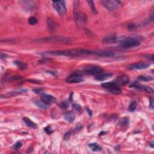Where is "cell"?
I'll list each match as a JSON object with an SVG mask.
<instances>
[{"label":"cell","instance_id":"2","mask_svg":"<svg viewBox=\"0 0 154 154\" xmlns=\"http://www.w3.org/2000/svg\"><path fill=\"white\" fill-rule=\"evenodd\" d=\"M139 37H126L124 38H119L120 42V47L127 49L133 47H137L140 45L141 42Z\"/></svg>","mask_w":154,"mask_h":154},{"label":"cell","instance_id":"37","mask_svg":"<svg viewBox=\"0 0 154 154\" xmlns=\"http://www.w3.org/2000/svg\"><path fill=\"white\" fill-rule=\"evenodd\" d=\"M50 60H51V59H47V58H44V59H43L41 60L38 61V63H47Z\"/></svg>","mask_w":154,"mask_h":154},{"label":"cell","instance_id":"14","mask_svg":"<svg viewBox=\"0 0 154 154\" xmlns=\"http://www.w3.org/2000/svg\"><path fill=\"white\" fill-rule=\"evenodd\" d=\"M119 38L117 37V36L115 35H110L104 38L103 42L107 43V44H111V43L118 42H119Z\"/></svg>","mask_w":154,"mask_h":154},{"label":"cell","instance_id":"20","mask_svg":"<svg viewBox=\"0 0 154 154\" xmlns=\"http://www.w3.org/2000/svg\"><path fill=\"white\" fill-rule=\"evenodd\" d=\"M114 55V52L111 51H101L98 53V56L102 57H113Z\"/></svg>","mask_w":154,"mask_h":154},{"label":"cell","instance_id":"27","mask_svg":"<svg viewBox=\"0 0 154 154\" xmlns=\"http://www.w3.org/2000/svg\"><path fill=\"white\" fill-rule=\"evenodd\" d=\"M87 3H89V6H90V9H91V12L93 13L94 14L97 13H98L97 10H96L95 6H94L93 1H88Z\"/></svg>","mask_w":154,"mask_h":154},{"label":"cell","instance_id":"29","mask_svg":"<svg viewBox=\"0 0 154 154\" xmlns=\"http://www.w3.org/2000/svg\"><path fill=\"white\" fill-rule=\"evenodd\" d=\"M27 91V90H26V89L20 90H18V91H13V92L10 93H9V94H10V95H11V96H15V95H17V94H22V93H23L26 92Z\"/></svg>","mask_w":154,"mask_h":154},{"label":"cell","instance_id":"43","mask_svg":"<svg viewBox=\"0 0 154 154\" xmlns=\"http://www.w3.org/2000/svg\"><path fill=\"white\" fill-rule=\"evenodd\" d=\"M154 143H153V142H151L150 143H149V146H150L152 147V148H153L154 147Z\"/></svg>","mask_w":154,"mask_h":154},{"label":"cell","instance_id":"18","mask_svg":"<svg viewBox=\"0 0 154 154\" xmlns=\"http://www.w3.org/2000/svg\"><path fill=\"white\" fill-rule=\"evenodd\" d=\"M64 118H65V119L66 120V121L69 122H73V120H75V115L74 114L71 113V112H69V113L65 114V115H64Z\"/></svg>","mask_w":154,"mask_h":154},{"label":"cell","instance_id":"38","mask_svg":"<svg viewBox=\"0 0 154 154\" xmlns=\"http://www.w3.org/2000/svg\"><path fill=\"white\" fill-rule=\"evenodd\" d=\"M149 102H150V105H149V108L150 109H153V99L152 98H150V100H149Z\"/></svg>","mask_w":154,"mask_h":154},{"label":"cell","instance_id":"32","mask_svg":"<svg viewBox=\"0 0 154 154\" xmlns=\"http://www.w3.org/2000/svg\"><path fill=\"white\" fill-rule=\"evenodd\" d=\"M128 29L131 31H134L137 29V27L134 24H129L128 25Z\"/></svg>","mask_w":154,"mask_h":154},{"label":"cell","instance_id":"35","mask_svg":"<svg viewBox=\"0 0 154 154\" xmlns=\"http://www.w3.org/2000/svg\"><path fill=\"white\" fill-rule=\"evenodd\" d=\"M70 137V132H67L65 133V136H64V140H69Z\"/></svg>","mask_w":154,"mask_h":154},{"label":"cell","instance_id":"34","mask_svg":"<svg viewBox=\"0 0 154 154\" xmlns=\"http://www.w3.org/2000/svg\"><path fill=\"white\" fill-rule=\"evenodd\" d=\"M44 130H45V132L48 134H50L52 132V130L50 126H46V128H45Z\"/></svg>","mask_w":154,"mask_h":154},{"label":"cell","instance_id":"16","mask_svg":"<svg viewBox=\"0 0 154 154\" xmlns=\"http://www.w3.org/2000/svg\"><path fill=\"white\" fill-rule=\"evenodd\" d=\"M112 75H113V74L110 73H105V74H99L95 77V80H97V81H105L106 80L109 79Z\"/></svg>","mask_w":154,"mask_h":154},{"label":"cell","instance_id":"46","mask_svg":"<svg viewBox=\"0 0 154 154\" xmlns=\"http://www.w3.org/2000/svg\"><path fill=\"white\" fill-rule=\"evenodd\" d=\"M105 132H104V131H102V132H101L100 134H99V136H102V135H103V134H105Z\"/></svg>","mask_w":154,"mask_h":154},{"label":"cell","instance_id":"4","mask_svg":"<svg viewBox=\"0 0 154 154\" xmlns=\"http://www.w3.org/2000/svg\"><path fill=\"white\" fill-rule=\"evenodd\" d=\"M101 3L106 9L110 11H113L118 9L121 5V1H113V0H104L101 1Z\"/></svg>","mask_w":154,"mask_h":154},{"label":"cell","instance_id":"5","mask_svg":"<svg viewBox=\"0 0 154 154\" xmlns=\"http://www.w3.org/2000/svg\"><path fill=\"white\" fill-rule=\"evenodd\" d=\"M53 6L57 11V12L60 16L65 15L66 13L65 2L64 1H57L53 2Z\"/></svg>","mask_w":154,"mask_h":154},{"label":"cell","instance_id":"3","mask_svg":"<svg viewBox=\"0 0 154 154\" xmlns=\"http://www.w3.org/2000/svg\"><path fill=\"white\" fill-rule=\"evenodd\" d=\"M38 42H51V43H69L71 41L68 38L64 37L61 36H51L48 37L42 38L36 41Z\"/></svg>","mask_w":154,"mask_h":154},{"label":"cell","instance_id":"30","mask_svg":"<svg viewBox=\"0 0 154 154\" xmlns=\"http://www.w3.org/2000/svg\"><path fill=\"white\" fill-rule=\"evenodd\" d=\"M59 107H61V108H64V109H66L69 108V103L67 102V101H63V102H61V103L59 104Z\"/></svg>","mask_w":154,"mask_h":154},{"label":"cell","instance_id":"10","mask_svg":"<svg viewBox=\"0 0 154 154\" xmlns=\"http://www.w3.org/2000/svg\"><path fill=\"white\" fill-rule=\"evenodd\" d=\"M113 82L118 86H119V85L123 86V85L126 84L129 82V78L126 75H122V76H118V78H115L114 80H113Z\"/></svg>","mask_w":154,"mask_h":154},{"label":"cell","instance_id":"31","mask_svg":"<svg viewBox=\"0 0 154 154\" xmlns=\"http://www.w3.org/2000/svg\"><path fill=\"white\" fill-rule=\"evenodd\" d=\"M22 146V143L21 142H20V141H18V142H17L14 144L13 146V148L14 150H17V149H20Z\"/></svg>","mask_w":154,"mask_h":154},{"label":"cell","instance_id":"8","mask_svg":"<svg viewBox=\"0 0 154 154\" xmlns=\"http://www.w3.org/2000/svg\"><path fill=\"white\" fill-rule=\"evenodd\" d=\"M131 87L137 88V89L142 90H143L144 91H146V92L149 93H153V90L152 89L151 87L147 86H143V85H141L140 84H139L137 81H134V83H132L131 85Z\"/></svg>","mask_w":154,"mask_h":154},{"label":"cell","instance_id":"1","mask_svg":"<svg viewBox=\"0 0 154 154\" xmlns=\"http://www.w3.org/2000/svg\"><path fill=\"white\" fill-rule=\"evenodd\" d=\"M42 55H63L69 57H78L81 55H98V52L87 49H70V50L63 51H54L44 52L42 54Z\"/></svg>","mask_w":154,"mask_h":154},{"label":"cell","instance_id":"7","mask_svg":"<svg viewBox=\"0 0 154 154\" xmlns=\"http://www.w3.org/2000/svg\"><path fill=\"white\" fill-rule=\"evenodd\" d=\"M66 81L69 83H80L84 81V78L79 73H73L67 78Z\"/></svg>","mask_w":154,"mask_h":154},{"label":"cell","instance_id":"39","mask_svg":"<svg viewBox=\"0 0 154 154\" xmlns=\"http://www.w3.org/2000/svg\"><path fill=\"white\" fill-rule=\"evenodd\" d=\"M33 91H34L35 93H41L42 91V89H34Z\"/></svg>","mask_w":154,"mask_h":154},{"label":"cell","instance_id":"33","mask_svg":"<svg viewBox=\"0 0 154 154\" xmlns=\"http://www.w3.org/2000/svg\"><path fill=\"white\" fill-rule=\"evenodd\" d=\"M22 77L21 76H11L9 78V80H12V81H14V80H19L22 79Z\"/></svg>","mask_w":154,"mask_h":154},{"label":"cell","instance_id":"40","mask_svg":"<svg viewBox=\"0 0 154 154\" xmlns=\"http://www.w3.org/2000/svg\"><path fill=\"white\" fill-rule=\"evenodd\" d=\"M7 57V54H4V53H3V52H1V59H6V58Z\"/></svg>","mask_w":154,"mask_h":154},{"label":"cell","instance_id":"45","mask_svg":"<svg viewBox=\"0 0 154 154\" xmlns=\"http://www.w3.org/2000/svg\"><path fill=\"white\" fill-rule=\"evenodd\" d=\"M119 149H120V146L119 145H118L115 147V150H119Z\"/></svg>","mask_w":154,"mask_h":154},{"label":"cell","instance_id":"19","mask_svg":"<svg viewBox=\"0 0 154 154\" xmlns=\"http://www.w3.org/2000/svg\"><path fill=\"white\" fill-rule=\"evenodd\" d=\"M108 90L110 91V92L112 93L115 94H120L122 93V90L119 87L118 85H115L112 87H111L110 89H109Z\"/></svg>","mask_w":154,"mask_h":154},{"label":"cell","instance_id":"17","mask_svg":"<svg viewBox=\"0 0 154 154\" xmlns=\"http://www.w3.org/2000/svg\"><path fill=\"white\" fill-rule=\"evenodd\" d=\"M23 120L24 122L25 123V124H26L28 126H29V127L33 128V129H36V128H37V125L34 122H33V121H31V120L29 119L28 118H24L23 119Z\"/></svg>","mask_w":154,"mask_h":154},{"label":"cell","instance_id":"36","mask_svg":"<svg viewBox=\"0 0 154 154\" xmlns=\"http://www.w3.org/2000/svg\"><path fill=\"white\" fill-rule=\"evenodd\" d=\"M73 108L75 109V110L78 111H81V106H80L79 104H74L73 105Z\"/></svg>","mask_w":154,"mask_h":154},{"label":"cell","instance_id":"6","mask_svg":"<svg viewBox=\"0 0 154 154\" xmlns=\"http://www.w3.org/2000/svg\"><path fill=\"white\" fill-rule=\"evenodd\" d=\"M84 71L87 73L92 75H98L101 74L104 71L103 69L98 66L94 65H88L86 66L84 68Z\"/></svg>","mask_w":154,"mask_h":154},{"label":"cell","instance_id":"42","mask_svg":"<svg viewBox=\"0 0 154 154\" xmlns=\"http://www.w3.org/2000/svg\"><path fill=\"white\" fill-rule=\"evenodd\" d=\"M87 112H88V113H89V115L91 117V115H92V111H91L90 110H89V108L87 109Z\"/></svg>","mask_w":154,"mask_h":154},{"label":"cell","instance_id":"41","mask_svg":"<svg viewBox=\"0 0 154 154\" xmlns=\"http://www.w3.org/2000/svg\"><path fill=\"white\" fill-rule=\"evenodd\" d=\"M82 128H83V126H82L81 125H77V126H76V129H77V130H78V131H80V130ZM77 130H76V131H77Z\"/></svg>","mask_w":154,"mask_h":154},{"label":"cell","instance_id":"44","mask_svg":"<svg viewBox=\"0 0 154 154\" xmlns=\"http://www.w3.org/2000/svg\"><path fill=\"white\" fill-rule=\"evenodd\" d=\"M73 93H71V94H70V98H69V101L71 102L72 100V98H73Z\"/></svg>","mask_w":154,"mask_h":154},{"label":"cell","instance_id":"12","mask_svg":"<svg viewBox=\"0 0 154 154\" xmlns=\"http://www.w3.org/2000/svg\"><path fill=\"white\" fill-rule=\"evenodd\" d=\"M41 100L47 104H51L54 103L56 101V99L54 96L50 94L43 93L41 94Z\"/></svg>","mask_w":154,"mask_h":154},{"label":"cell","instance_id":"24","mask_svg":"<svg viewBox=\"0 0 154 154\" xmlns=\"http://www.w3.org/2000/svg\"><path fill=\"white\" fill-rule=\"evenodd\" d=\"M129 123V119L128 118H122L119 120L118 125L120 126H125L128 125Z\"/></svg>","mask_w":154,"mask_h":154},{"label":"cell","instance_id":"22","mask_svg":"<svg viewBox=\"0 0 154 154\" xmlns=\"http://www.w3.org/2000/svg\"><path fill=\"white\" fill-rule=\"evenodd\" d=\"M14 64L21 70H25L27 67V65L25 63L19 62V61H15L14 62Z\"/></svg>","mask_w":154,"mask_h":154},{"label":"cell","instance_id":"23","mask_svg":"<svg viewBox=\"0 0 154 154\" xmlns=\"http://www.w3.org/2000/svg\"><path fill=\"white\" fill-rule=\"evenodd\" d=\"M89 147L91 149V150L94 152H98L100 151L101 150V147L99 144H98L97 143H90L89 144Z\"/></svg>","mask_w":154,"mask_h":154},{"label":"cell","instance_id":"25","mask_svg":"<svg viewBox=\"0 0 154 154\" xmlns=\"http://www.w3.org/2000/svg\"><path fill=\"white\" fill-rule=\"evenodd\" d=\"M137 102L135 101H131V104H129V111H131V112L134 111L135 110H136V108H137Z\"/></svg>","mask_w":154,"mask_h":154},{"label":"cell","instance_id":"9","mask_svg":"<svg viewBox=\"0 0 154 154\" xmlns=\"http://www.w3.org/2000/svg\"><path fill=\"white\" fill-rule=\"evenodd\" d=\"M24 9L27 11H33L36 9V4L31 1H20Z\"/></svg>","mask_w":154,"mask_h":154},{"label":"cell","instance_id":"15","mask_svg":"<svg viewBox=\"0 0 154 154\" xmlns=\"http://www.w3.org/2000/svg\"><path fill=\"white\" fill-rule=\"evenodd\" d=\"M46 25H47V27L49 31L52 32L55 30L56 24L50 17L48 18L47 20H46Z\"/></svg>","mask_w":154,"mask_h":154},{"label":"cell","instance_id":"26","mask_svg":"<svg viewBox=\"0 0 154 154\" xmlns=\"http://www.w3.org/2000/svg\"><path fill=\"white\" fill-rule=\"evenodd\" d=\"M138 79L140 81H150L153 80V78L150 76H146V75H142V76H140L138 78Z\"/></svg>","mask_w":154,"mask_h":154},{"label":"cell","instance_id":"11","mask_svg":"<svg viewBox=\"0 0 154 154\" xmlns=\"http://www.w3.org/2000/svg\"><path fill=\"white\" fill-rule=\"evenodd\" d=\"M73 16L75 22H78L80 18V1L76 0L73 2Z\"/></svg>","mask_w":154,"mask_h":154},{"label":"cell","instance_id":"13","mask_svg":"<svg viewBox=\"0 0 154 154\" xmlns=\"http://www.w3.org/2000/svg\"><path fill=\"white\" fill-rule=\"evenodd\" d=\"M149 65L146 63L141 62L138 63L132 64V65L129 66L130 69H137V70H142L146 69L148 67Z\"/></svg>","mask_w":154,"mask_h":154},{"label":"cell","instance_id":"21","mask_svg":"<svg viewBox=\"0 0 154 154\" xmlns=\"http://www.w3.org/2000/svg\"><path fill=\"white\" fill-rule=\"evenodd\" d=\"M35 104L39 108H42V109H48L49 108V105L45 103L44 102H43L42 101H37L35 102Z\"/></svg>","mask_w":154,"mask_h":154},{"label":"cell","instance_id":"28","mask_svg":"<svg viewBox=\"0 0 154 154\" xmlns=\"http://www.w3.org/2000/svg\"><path fill=\"white\" fill-rule=\"evenodd\" d=\"M28 24L31 25H36V24L37 23V19L36 17H34V16L30 17V18L28 19Z\"/></svg>","mask_w":154,"mask_h":154}]
</instances>
